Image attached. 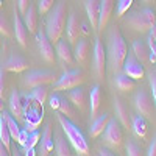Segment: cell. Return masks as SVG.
I'll return each mask as SVG.
<instances>
[{
	"mask_svg": "<svg viewBox=\"0 0 156 156\" xmlns=\"http://www.w3.org/2000/svg\"><path fill=\"white\" fill-rule=\"evenodd\" d=\"M128 55V45L125 42V39L120 33V30L114 27L109 33V42H108V62H109V67L114 73L120 72L122 66L125 62V58Z\"/></svg>",
	"mask_w": 156,
	"mask_h": 156,
	"instance_id": "1",
	"label": "cell"
},
{
	"mask_svg": "<svg viewBox=\"0 0 156 156\" xmlns=\"http://www.w3.org/2000/svg\"><path fill=\"white\" fill-rule=\"evenodd\" d=\"M66 25H67V6L66 2H59L50 11V14L47 16L45 20V33L47 37L50 39V42L56 44L59 41Z\"/></svg>",
	"mask_w": 156,
	"mask_h": 156,
	"instance_id": "2",
	"label": "cell"
},
{
	"mask_svg": "<svg viewBox=\"0 0 156 156\" xmlns=\"http://www.w3.org/2000/svg\"><path fill=\"white\" fill-rule=\"evenodd\" d=\"M58 122L62 128V131L66 133V137L69 140V144L72 145V148L81 156H87L89 154V144L84 137V134L81 133V129L78 128L73 122H70V119H67L66 115H62L59 112L58 115Z\"/></svg>",
	"mask_w": 156,
	"mask_h": 156,
	"instance_id": "3",
	"label": "cell"
},
{
	"mask_svg": "<svg viewBox=\"0 0 156 156\" xmlns=\"http://www.w3.org/2000/svg\"><path fill=\"white\" fill-rule=\"evenodd\" d=\"M125 23L136 31L147 33L156 25V12L150 8L131 12V14H128V17L125 19Z\"/></svg>",
	"mask_w": 156,
	"mask_h": 156,
	"instance_id": "4",
	"label": "cell"
},
{
	"mask_svg": "<svg viewBox=\"0 0 156 156\" xmlns=\"http://www.w3.org/2000/svg\"><path fill=\"white\" fill-rule=\"evenodd\" d=\"M83 83H84V73L81 69L67 70L61 75V78H58L53 83V89L55 90H70Z\"/></svg>",
	"mask_w": 156,
	"mask_h": 156,
	"instance_id": "5",
	"label": "cell"
},
{
	"mask_svg": "<svg viewBox=\"0 0 156 156\" xmlns=\"http://www.w3.org/2000/svg\"><path fill=\"white\" fill-rule=\"evenodd\" d=\"M103 139H105V144L111 148H119L123 142V129L120 126V122L117 119H109L108 126L103 131Z\"/></svg>",
	"mask_w": 156,
	"mask_h": 156,
	"instance_id": "6",
	"label": "cell"
},
{
	"mask_svg": "<svg viewBox=\"0 0 156 156\" xmlns=\"http://www.w3.org/2000/svg\"><path fill=\"white\" fill-rule=\"evenodd\" d=\"M55 81H56L55 73L48 72V70H30L23 76V86L31 87V89L36 87V86L50 84V83H55Z\"/></svg>",
	"mask_w": 156,
	"mask_h": 156,
	"instance_id": "7",
	"label": "cell"
},
{
	"mask_svg": "<svg viewBox=\"0 0 156 156\" xmlns=\"http://www.w3.org/2000/svg\"><path fill=\"white\" fill-rule=\"evenodd\" d=\"M133 103H134L136 111L140 115H144L145 119H151V117H153V114H154V103H153L151 95L147 92V90L140 89L139 92L134 95Z\"/></svg>",
	"mask_w": 156,
	"mask_h": 156,
	"instance_id": "8",
	"label": "cell"
},
{
	"mask_svg": "<svg viewBox=\"0 0 156 156\" xmlns=\"http://www.w3.org/2000/svg\"><path fill=\"white\" fill-rule=\"evenodd\" d=\"M36 42H37V48H39L41 56L47 62L55 64V61H56V51L53 50V45H51L50 39L47 37V33H45L44 28H41L36 33Z\"/></svg>",
	"mask_w": 156,
	"mask_h": 156,
	"instance_id": "9",
	"label": "cell"
},
{
	"mask_svg": "<svg viewBox=\"0 0 156 156\" xmlns=\"http://www.w3.org/2000/svg\"><path fill=\"white\" fill-rule=\"evenodd\" d=\"M94 69L98 76V80H105L106 76V50L101 39H95L94 45Z\"/></svg>",
	"mask_w": 156,
	"mask_h": 156,
	"instance_id": "10",
	"label": "cell"
},
{
	"mask_svg": "<svg viewBox=\"0 0 156 156\" xmlns=\"http://www.w3.org/2000/svg\"><path fill=\"white\" fill-rule=\"evenodd\" d=\"M122 70L123 73H126L129 78H133V80H142L145 75V69H144V64H142L136 56L134 53L131 51V53H128L126 58H125V62L122 66Z\"/></svg>",
	"mask_w": 156,
	"mask_h": 156,
	"instance_id": "11",
	"label": "cell"
},
{
	"mask_svg": "<svg viewBox=\"0 0 156 156\" xmlns=\"http://www.w3.org/2000/svg\"><path fill=\"white\" fill-rule=\"evenodd\" d=\"M44 119L42 115V106L37 105V106H33V103L23 111V120H25V129H27L28 133L31 131H36L37 126L41 125Z\"/></svg>",
	"mask_w": 156,
	"mask_h": 156,
	"instance_id": "12",
	"label": "cell"
},
{
	"mask_svg": "<svg viewBox=\"0 0 156 156\" xmlns=\"http://www.w3.org/2000/svg\"><path fill=\"white\" fill-rule=\"evenodd\" d=\"M12 23H14V27H12V30H14V37L16 41L19 42V45L22 47H27V27H25L23 20L20 19V12H19V8L14 6V20H12Z\"/></svg>",
	"mask_w": 156,
	"mask_h": 156,
	"instance_id": "13",
	"label": "cell"
},
{
	"mask_svg": "<svg viewBox=\"0 0 156 156\" xmlns=\"http://www.w3.org/2000/svg\"><path fill=\"white\" fill-rule=\"evenodd\" d=\"M55 144H53V128L51 123H45L44 131L41 134V148H39V154L41 156H47L50 151H53Z\"/></svg>",
	"mask_w": 156,
	"mask_h": 156,
	"instance_id": "14",
	"label": "cell"
},
{
	"mask_svg": "<svg viewBox=\"0 0 156 156\" xmlns=\"http://www.w3.org/2000/svg\"><path fill=\"white\" fill-rule=\"evenodd\" d=\"M66 33H67V41L70 44H75L78 41V37L81 34V23L78 20V16L75 12L69 16L67 19V25H66Z\"/></svg>",
	"mask_w": 156,
	"mask_h": 156,
	"instance_id": "15",
	"label": "cell"
},
{
	"mask_svg": "<svg viewBox=\"0 0 156 156\" xmlns=\"http://www.w3.org/2000/svg\"><path fill=\"white\" fill-rule=\"evenodd\" d=\"M114 9V0H100V16H98V28L97 31H101L108 25V20Z\"/></svg>",
	"mask_w": 156,
	"mask_h": 156,
	"instance_id": "16",
	"label": "cell"
},
{
	"mask_svg": "<svg viewBox=\"0 0 156 156\" xmlns=\"http://www.w3.org/2000/svg\"><path fill=\"white\" fill-rule=\"evenodd\" d=\"M86 14L94 30L98 28V16H100V0H86L84 2Z\"/></svg>",
	"mask_w": 156,
	"mask_h": 156,
	"instance_id": "17",
	"label": "cell"
},
{
	"mask_svg": "<svg viewBox=\"0 0 156 156\" xmlns=\"http://www.w3.org/2000/svg\"><path fill=\"white\" fill-rule=\"evenodd\" d=\"M8 105H9L11 115L14 117L16 120H23V105H22L20 94L17 92V90H12V92H11Z\"/></svg>",
	"mask_w": 156,
	"mask_h": 156,
	"instance_id": "18",
	"label": "cell"
},
{
	"mask_svg": "<svg viewBox=\"0 0 156 156\" xmlns=\"http://www.w3.org/2000/svg\"><path fill=\"white\" fill-rule=\"evenodd\" d=\"M114 109H115V115H117V120L120 122V125L123 128H131V117H129V112L126 109V106L123 105V101L115 97L114 98Z\"/></svg>",
	"mask_w": 156,
	"mask_h": 156,
	"instance_id": "19",
	"label": "cell"
},
{
	"mask_svg": "<svg viewBox=\"0 0 156 156\" xmlns=\"http://www.w3.org/2000/svg\"><path fill=\"white\" fill-rule=\"evenodd\" d=\"M28 61L27 59H23L22 56L19 55H12L8 58V61L5 62V66L3 69L6 72H14V73H19V72H23V70H27L28 69Z\"/></svg>",
	"mask_w": 156,
	"mask_h": 156,
	"instance_id": "20",
	"label": "cell"
},
{
	"mask_svg": "<svg viewBox=\"0 0 156 156\" xmlns=\"http://www.w3.org/2000/svg\"><path fill=\"white\" fill-rule=\"evenodd\" d=\"M109 119H111L109 114H101L100 117H95V119H92V123H90V128H89L90 137L95 139V137H98L100 134H103L105 128L108 126Z\"/></svg>",
	"mask_w": 156,
	"mask_h": 156,
	"instance_id": "21",
	"label": "cell"
},
{
	"mask_svg": "<svg viewBox=\"0 0 156 156\" xmlns=\"http://www.w3.org/2000/svg\"><path fill=\"white\" fill-rule=\"evenodd\" d=\"M114 83H115V87L119 89L120 92H131V90L136 87V80L129 78L123 72L114 73Z\"/></svg>",
	"mask_w": 156,
	"mask_h": 156,
	"instance_id": "22",
	"label": "cell"
},
{
	"mask_svg": "<svg viewBox=\"0 0 156 156\" xmlns=\"http://www.w3.org/2000/svg\"><path fill=\"white\" fill-rule=\"evenodd\" d=\"M56 55H58V58L62 61V62H66V64H72L73 62V51H72V48H70V42L67 41L66 42V39L64 41H59L56 42Z\"/></svg>",
	"mask_w": 156,
	"mask_h": 156,
	"instance_id": "23",
	"label": "cell"
},
{
	"mask_svg": "<svg viewBox=\"0 0 156 156\" xmlns=\"http://www.w3.org/2000/svg\"><path fill=\"white\" fill-rule=\"evenodd\" d=\"M90 119H95L98 114V108L101 105V87L98 84H95L92 89H90Z\"/></svg>",
	"mask_w": 156,
	"mask_h": 156,
	"instance_id": "24",
	"label": "cell"
},
{
	"mask_svg": "<svg viewBox=\"0 0 156 156\" xmlns=\"http://www.w3.org/2000/svg\"><path fill=\"white\" fill-rule=\"evenodd\" d=\"M131 51L134 53V56L142 62V64H145L148 62V58H150V51H148V47L144 41H140V39H136V41L133 42L131 45Z\"/></svg>",
	"mask_w": 156,
	"mask_h": 156,
	"instance_id": "25",
	"label": "cell"
},
{
	"mask_svg": "<svg viewBox=\"0 0 156 156\" xmlns=\"http://www.w3.org/2000/svg\"><path fill=\"white\" fill-rule=\"evenodd\" d=\"M22 17H23V23H25V27H27L28 33H36V30H37V12H36L34 5L30 3L27 12H25Z\"/></svg>",
	"mask_w": 156,
	"mask_h": 156,
	"instance_id": "26",
	"label": "cell"
},
{
	"mask_svg": "<svg viewBox=\"0 0 156 156\" xmlns=\"http://www.w3.org/2000/svg\"><path fill=\"white\" fill-rule=\"evenodd\" d=\"M131 128H133V131L137 137L140 139H145L147 137V131H148V128H147V120H145V117L144 115H134L133 119H131Z\"/></svg>",
	"mask_w": 156,
	"mask_h": 156,
	"instance_id": "27",
	"label": "cell"
},
{
	"mask_svg": "<svg viewBox=\"0 0 156 156\" xmlns=\"http://www.w3.org/2000/svg\"><path fill=\"white\" fill-rule=\"evenodd\" d=\"M87 53H89V42L86 39H80L76 41L75 50H73V58L78 64H84L87 59Z\"/></svg>",
	"mask_w": 156,
	"mask_h": 156,
	"instance_id": "28",
	"label": "cell"
},
{
	"mask_svg": "<svg viewBox=\"0 0 156 156\" xmlns=\"http://www.w3.org/2000/svg\"><path fill=\"white\" fill-rule=\"evenodd\" d=\"M67 98L72 101V105H75L78 109H84V105H86V92H84V89H81L80 86L70 89Z\"/></svg>",
	"mask_w": 156,
	"mask_h": 156,
	"instance_id": "29",
	"label": "cell"
},
{
	"mask_svg": "<svg viewBox=\"0 0 156 156\" xmlns=\"http://www.w3.org/2000/svg\"><path fill=\"white\" fill-rule=\"evenodd\" d=\"M0 140L3 142L8 150H11V140L12 139H11V133H9V128H8V123H6L3 111L0 112Z\"/></svg>",
	"mask_w": 156,
	"mask_h": 156,
	"instance_id": "30",
	"label": "cell"
},
{
	"mask_svg": "<svg viewBox=\"0 0 156 156\" xmlns=\"http://www.w3.org/2000/svg\"><path fill=\"white\" fill-rule=\"evenodd\" d=\"M55 153L58 156H69L70 154V145L59 133H55Z\"/></svg>",
	"mask_w": 156,
	"mask_h": 156,
	"instance_id": "31",
	"label": "cell"
},
{
	"mask_svg": "<svg viewBox=\"0 0 156 156\" xmlns=\"http://www.w3.org/2000/svg\"><path fill=\"white\" fill-rule=\"evenodd\" d=\"M3 114H5V119H6V123H8V128H9V133H11V139L17 142L19 134H20V129H22V128L17 125V122H16L14 117H12L11 114H8L5 109H3Z\"/></svg>",
	"mask_w": 156,
	"mask_h": 156,
	"instance_id": "32",
	"label": "cell"
},
{
	"mask_svg": "<svg viewBox=\"0 0 156 156\" xmlns=\"http://www.w3.org/2000/svg\"><path fill=\"white\" fill-rule=\"evenodd\" d=\"M47 87H45V84H41V86H36V87H33V90H31V98L36 101V103H39V105H44L45 103V100H47Z\"/></svg>",
	"mask_w": 156,
	"mask_h": 156,
	"instance_id": "33",
	"label": "cell"
},
{
	"mask_svg": "<svg viewBox=\"0 0 156 156\" xmlns=\"http://www.w3.org/2000/svg\"><path fill=\"white\" fill-rule=\"evenodd\" d=\"M58 111L62 115H66L67 119H73V117H75V111L72 108V101L69 98H66V97H61V103H59Z\"/></svg>",
	"mask_w": 156,
	"mask_h": 156,
	"instance_id": "34",
	"label": "cell"
},
{
	"mask_svg": "<svg viewBox=\"0 0 156 156\" xmlns=\"http://www.w3.org/2000/svg\"><path fill=\"white\" fill-rule=\"evenodd\" d=\"M39 140H41V134H39V131L37 129L36 131H31V133H28V137H27V140H25V144L22 145V148H34Z\"/></svg>",
	"mask_w": 156,
	"mask_h": 156,
	"instance_id": "35",
	"label": "cell"
},
{
	"mask_svg": "<svg viewBox=\"0 0 156 156\" xmlns=\"http://www.w3.org/2000/svg\"><path fill=\"white\" fill-rule=\"evenodd\" d=\"M0 34L5 36V37H11L12 36V31H11V25L8 22V19L0 14Z\"/></svg>",
	"mask_w": 156,
	"mask_h": 156,
	"instance_id": "36",
	"label": "cell"
},
{
	"mask_svg": "<svg viewBox=\"0 0 156 156\" xmlns=\"http://www.w3.org/2000/svg\"><path fill=\"white\" fill-rule=\"evenodd\" d=\"M53 3H55V0H39V2H37V11H39V14H41V16L48 14V11L53 8Z\"/></svg>",
	"mask_w": 156,
	"mask_h": 156,
	"instance_id": "37",
	"label": "cell"
},
{
	"mask_svg": "<svg viewBox=\"0 0 156 156\" xmlns=\"http://www.w3.org/2000/svg\"><path fill=\"white\" fill-rule=\"evenodd\" d=\"M131 5H133V0H119L117 2V17H122L125 12H128Z\"/></svg>",
	"mask_w": 156,
	"mask_h": 156,
	"instance_id": "38",
	"label": "cell"
},
{
	"mask_svg": "<svg viewBox=\"0 0 156 156\" xmlns=\"http://www.w3.org/2000/svg\"><path fill=\"white\" fill-rule=\"evenodd\" d=\"M126 154L128 156H140L142 150H140V147L136 144L134 140H128V144H126Z\"/></svg>",
	"mask_w": 156,
	"mask_h": 156,
	"instance_id": "39",
	"label": "cell"
},
{
	"mask_svg": "<svg viewBox=\"0 0 156 156\" xmlns=\"http://www.w3.org/2000/svg\"><path fill=\"white\" fill-rule=\"evenodd\" d=\"M148 80H150V89H151L153 101H154V106H156V70H151L148 73Z\"/></svg>",
	"mask_w": 156,
	"mask_h": 156,
	"instance_id": "40",
	"label": "cell"
},
{
	"mask_svg": "<svg viewBox=\"0 0 156 156\" xmlns=\"http://www.w3.org/2000/svg\"><path fill=\"white\" fill-rule=\"evenodd\" d=\"M30 3H31V0H17V8H19V12H20L22 16L27 12Z\"/></svg>",
	"mask_w": 156,
	"mask_h": 156,
	"instance_id": "41",
	"label": "cell"
},
{
	"mask_svg": "<svg viewBox=\"0 0 156 156\" xmlns=\"http://www.w3.org/2000/svg\"><path fill=\"white\" fill-rule=\"evenodd\" d=\"M59 103H61V97L59 95H51L50 97V108L51 109H58L59 108Z\"/></svg>",
	"mask_w": 156,
	"mask_h": 156,
	"instance_id": "42",
	"label": "cell"
},
{
	"mask_svg": "<svg viewBox=\"0 0 156 156\" xmlns=\"http://www.w3.org/2000/svg\"><path fill=\"white\" fill-rule=\"evenodd\" d=\"M27 137H28V131L23 128V129H20V134H19V139H17V142H19L20 145H23V144H25V140H27Z\"/></svg>",
	"mask_w": 156,
	"mask_h": 156,
	"instance_id": "43",
	"label": "cell"
},
{
	"mask_svg": "<svg viewBox=\"0 0 156 156\" xmlns=\"http://www.w3.org/2000/svg\"><path fill=\"white\" fill-rule=\"evenodd\" d=\"M148 156H156V136L153 137L151 140V144H150V148H148Z\"/></svg>",
	"mask_w": 156,
	"mask_h": 156,
	"instance_id": "44",
	"label": "cell"
},
{
	"mask_svg": "<svg viewBox=\"0 0 156 156\" xmlns=\"http://www.w3.org/2000/svg\"><path fill=\"white\" fill-rule=\"evenodd\" d=\"M3 94H5V76H3V72H0V97L3 98Z\"/></svg>",
	"mask_w": 156,
	"mask_h": 156,
	"instance_id": "45",
	"label": "cell"
},
{
	"mask_svg": "<svg viewBox=\"0 0 156 156\" xmlns=\"http://www.w3.org/2000/svg\"><path fill=\"white\" fill-rule=\"evenodd\" d=\"M148 47H150V53L154 56V59H156V42L153 41L151 37H148Z\"/></svg>",
	"mask_w": 156,
	"mask_h": 156,
	"instance_id": "46",
	"label": "cell"
},
{
	"mask_svg": "<svg viewBox=\"0 0 156 156\" xmlns=\"http://www.w3.org/2000/svg\"><path fill=\"white\" fill-rule=\"evenodd\" d=\"M9 151H11V150H8V148L5 147L3 142L0 140V156H8V154H9Z\"/></svg>",
	"mask_w": 156,
	"mask_h": 156,
	"instance_id": "47",
	"label": "cell"
},
{
	"mask_svg": "<svg viewBox=\"0 0 156 156\" xmlns=\"http://www.w3.org/2000/svg\"><path fill=\"white\" fill-rule=\"evenodd\" d=\"M22 153H23L25 156H34V154H36L34 148H22Z\"/></svg>",
	"mask_w": 156,
	"mask_h": 156,
	"instance_id": "48",
	"label": "cell"
},
{
	"mask_svg": "<svg viewBox=\"0 0 156 156\" xmlns=\"http://www.w3.org/2000/svg\"><path fill=\"white\" fill-rule=\"evenodd\" d=\"M98 154H100V156H111L112 151L108 150V148H100V150H98Z\"/></svg>",
	"mask_w": 156,
	"mask_h": 156,
	"instance_id": "49",
	"label": "cell"
},
{
	"mask_svg": "<svg viewBox=\"0 0 156 156\" xmlns=\"http://www.w3.org/2000/svg\"><path fill=\"white\" fill-rule=\"evenodd\" d=\"M148 37H151L153 39V41L156 42V25H154V27L150 30V34H148Z\"/></svg>",
	"mask_w": 156,
	"mask_h": 156,
	"instance_id": "50",
	"label": "cell"
},
{
	"mask_svg": "<svg viewBox=\"0 0 156 156\" xmlns=\"http://www.w3.org/2000/svg\"><path fill=\"white\" fill-rule=\"evenodd\" d=\"M3 109H5V108H3V98L0 97V112H2Z\"/></svg>",
	"mask_w": 156,
	"mask_h": 156,
	"instance_id": "51",
	"label": "cell"
},
{
	"mask_svg": "<svg viewBox=\"0 0 156 156\" xmlns=\"http://www.w3.org/2000/svg\"><path fill=\"white\" fill-rule=\"evenodd\" d=\"M144 2H156V0H144Z\"/></svg>",
	"mask_w": 156,
	"mask_h": 156,
	"instance_id": "52",
	"label": "cell"
},
{
	"mask_svg": "<svg viewBox=\"0 0 156 156\" xmlns=\"http://www.w3.org/2000/svg\"><path fill=\"white\" fill-rule=\"evenodd\" d=\"M3 5V0H0V6H2Z\"/></svg>",
	"mask_w": 156,
	"mask_h": 156,
	"instance_id": "53",
	"label": "cell"
}]
</instances>
